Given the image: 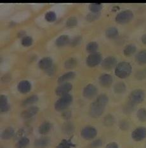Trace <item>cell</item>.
Masks as SVG:
<instances>
[{
	"label": "cell",
	"mask_w": 146,
	"mask_h": 148,
	"mask_svg": "<svg viewBox=\"0 0 146 148\" xmlns=\"http://www.w3.org/2000/svg\"><path fill=\"white\" fill-rule=\"evenodd\" d=\"M145 94L144 90L137 89L132 91L129 96V101L134 104H141L144 101Z\"/></svg>",
	"instance_id": "cell-5"
},
{
	"label": "cell",
	"mask_w": 146,
	"mask_h": 148,
	"mask_svg": "<svg viewBox=\"0 0 146 148\" xmlns=\"http://www.w3.org/2000/svg\"><path fill=\"white\" fill-rule=\"evenodd\" d=\"M135 104H133V103L129 101L128 102L126 103V105L123 107V112H124L125 114H130L135 109Z\"/></svg>",
	"instance_id": "cell-32"
},
{
	"label": "cell",
	"mask_w": 146,
	"mask_h": 148,
	"mask_svg": "<svg viewBox=\"0 0 146 148\" xmlns=\"http://www.w3.org/2000/svg\"><path fill=\"white\" fill-rule=\"evenodd\" d=\"M117 65V60L114 57L109 56L102 60V66L104 69L110 71Z\"/></svg>",
	"instance_id": "cell-11"
},
{
	"label": "cell",
	"mask_w": 146,
	"mask_h": 148,
	"mask_svg": "<svg viewBox=\"0 0 146 148\" xmlns=\"http://www.w3.org/2000/svg\"><path fill=\"white\" fill-rule=\"evenodd\" d=\"M17 88L18 90L22 94H26L31 90V84L27 80H22L21 82H19Z\"/></svg>",
	"instance_id": "cell-15"
},
{
	"label": "cell",
	"mask_w": 146,
	"mask_h": 148,
	"mask_svg": "<svg viewBox=\"0 0 146 148\" xmlns=\"http://www.w3.org/2000/svg\"><path fill=\"white\" fill-rule=\"evenodd\" d=\"M10 104L8 102V98L5 95H0V110L1 112H5L9 111Z\"/></svg>",
	"instance_id": "cell-17"
},
{
	"label": "cell",
	"mask_w": 146,
	"mask_h": 148,
	"mask_svg": "<svg viewBox=\"0 0 146 148\" xmlns=\"http://www.w3.org/2000/svg\"><path fill=\"white\" fill-rule=\"evenodd\" d=\"M76 76V73L73 71H69L60 76L58 78V82L60 83H66L67 81L73 79Z\"/></svg>",
	"instance_id": "cell-19"
},
{
	"label": "cell",
	"mask_w": 146,
	"mask_h": 148,
	"mask_svg": "<svg viewBox=\"0 0 146 148\" xmlns=\"http://www.w3.org/2000/svg\"><path fill=\"white\" fill-rule=\"evenodd\" d=\"M70 41L71 40L69 36H67V35H62V36L57 38L56 44L58 47H63L70 43Z\"/></svg>",
	"instance_id": "cell-21"
},
{
	"label": "cell",
	"mask_w": 146,
	"mask_h": 148,
	"mask_svg": "<svg viewBox=\"0 0 146 148\" xmlns=\"http://www.w3.org/2000/svg\"><path fill=\"white\" fill-rule=\"evenodd\" d=\"M99 83L103 87H109L113 82L112 76L109 74H104L99 77Z\"/></svg>",
	"instance_id": "cell-13"
},
{
	"label": "cell",
	"mask_w": 146,
	"mask_h": 148,
	"mask_svg": "<svg viewBox=\"0 0 146 148\" xmlns=\"http://www.w3.org/2000/svg\"><path fill=\"white\" fill-rule=\"evenodd\" d=\"M39 108L36 106H30L21 112V117L24 119H29L38 113Z\"/></svg>",
	"instance_id": "cell-12"
},
{
	"label": "cell",
	"mask_w": 146,
	"mask_h": 148,
	"mask_svg": "<svg viewBox=\"0 0 146 148\" xmlns=\"http://www.w3.org/2000/svg\"><path fill=\"white\" fill-rule=\"evenodd\" d=\"M100 14L99 13H90V14H88L86 17V20L89 22H92L98 19L100 17Z\"/></svg>",
	"instance_id": "cell-38"
},
{
	"label": "cell",
	"mask_w": 146,
	"mask_h": 148,
	"mask_svg": "<svg viewBox=\"0 0 146 148\" xmlns=\"http://www.w3.org/2000/svg\"><path fill=\"white\" fill-rule=\"evenodd\" d=\"M74 146V144L71 143V140H63L59 144H58L57 148H71V147Z\"/></svg>",
	"instance_id": "cell-34"
},
{
	"label": "cell",
	"mask_w": 146,
	"mask_h": 148,
	"mask_svg": "<svg viewBox=\"0 0 146 148\" xmlns=\"http://www.w3.org/2000/svg\"><path fill=\"white\" fill-rule=\"evenodd\" d=\"M102 56L99 52H95L93 53H90L86 58V62L88 66L93 67L97 66L102 62Z\"/></svg>",
	"instance_id": "cell-6"
},
{
	"label": "cell",
	"mask_w": 146,
	"mask_h": 148,
	"mask_svg": "<svg viewBox=\"0 0 146 148\" xmlns=\"http://www.w3.org/2000/svg\"><path fill=\"white\" fill-rule=\"evenodd\" d=\"M25 36V32L24 31H21V32H19V37H25L24 36Z\"/></svg>",
	"instance_id": "cell-46"
},
{
	"label": "cell",
	"mask_w": 146,
	"mask_h": 148,
	"mask_svg": "<svg viewBox=\"0 0 146 148\" xmlns=\"http://www.w3.org/2000/svg\"><path fill=\"white\" fill-rule=\"evenodd\" d=\"M134 18V13L130 10H126L119 12L116 17V21L120 24H127Z\"/></svg>",
	"instance_id": "cell-4"
},
{
	"label": "cell",
	"mask_w": 146,
	"mask_h": 148,
	"mask_svg": "<svg viewBox=\"0 0 146 148\" xmlns=\"http://www.w3.org/2000/svg\"><path fill=\"white\" fill-rule=\"evenodd\" d=\"M77 64V60L74 58H70L64 63V67L67 69H71L75 67Z\"/></svg>",
	"instance_id": "cell-29"
},
{
	"label": "cell",
	"mask_w": 146,
	"mask_h": 148,
	"mask_svg": "<svg viewBox=\"0 0 146 148\" xmlns=\"http://www.w3.org/2000/svg\"><path fill=\"white\" fill-rule=\"evenodd\" d=\"M136 50H137V47L134 44H129L125 47L123 50V53L126 57H130L135 53Z\"/></svg>",
	"instance_id": "cell-22"
},
{
	"label": "cell",
	"mask_w": 146,
	"mask_h": 148,
	"mask_svg": "<svg viewBox=\"0 0 146 148\" xmlns=\"http://www.w3.org/2000/svg\"><path fill=\"white\" fill-rule=\"evenodd\" d=\"M38 65L41 69L47 71L53 66V60L49 57H43L39 61Z\"/></svg>",
	"instance_id": "cell-14"
},
{
	"label": "cell",
	"mask_w": 146,
	"mask_h": 148,
	"mask_svg": "<svg viewBox=\"0 0 146 148\" xmlns=\"http://www.w3.org/2000/svg\"><path fill=\"white\" fill-rule=\"evenodd\" d=\"M132 137L136 142H140L146 138V128L144 127H139L132 132Z\"/></svg>",
	"instance_id": "cell-8"
},
{
	"label": "cell",
	"mask_w": 146,
	"mask_h": 148,
	"mask_svg": "<svg viewBox=\"0 0 146 148\" xmlns=\"http://www.w3.org/2000/svg\"><path fill=\"white\" fill-rule=\"evenodd\" d=\"M73 125L71 124V123H67L65 124V125L64 126V132H66V133L69 134L71 133V132H73L74 128H73Z\"/></svg>",
	"instance_id": "cell-41"
},
{
	"label": "cell",
	"mask_w": 146,
	"mask_h": 148,
	"mask_svg": "<svg viewBox=\"0 0 146 148\" xmlns=\"http://www.w3.org/2000/svg\"><path fill=\"white\" fill-rule=\"evenodd\" d=\"M119 32L118 29L114 27H111L107 29L106 31V35L109 38H114L118 36Z\"/></svg>",
	"instance_id": "cell-26"
},
{
	"label": "cell",
	"mask_w": 146,
	"mask_h": 148,
	"mask_svg": "<svg viewBox=\"0 0 146 148\" xmlns=\"http://www.w3.org/2000/svg\"><path fill=\"white\" fill-rule=\"evenodd\" d=\"M51 124L48 121H45L39 127L38 132L41 135H46L50 131L51 128Z\"/></svg>",
	"instance_id": "cell-20"
},
{
	"label": "cell",
	"mask_w": 146,
	"mask_h": 148,
	"mask_svg": "<svg viewBox=\"0 0 146 148\" xmlns=\"http://www.w3.org/2000/svg\"><path fill=\"white\" fill-rule=\"evenodd\" d=\"M132 67L131 64L127 62H121L116 65L114 73L117 77L124 79L131 75Z\"/></svg>",
	"instance_id": "cell-2"
},
{
	"label": "cell",
	"mask_w": 146,
	"mask_h": 148,
	"mask_svg": "<svg viewBox=\"0 0 146 148\" xmlns=\"http://www.w3.org/2000/svg\"><path fill=\"white\" fill-rule=\"evenodd\" d=\"M97 135V130L92 126H86L81 132V136L84 139L90 140L95 138Z\"/></svg>",
	"instance_id": "cell-7"
},
{
	"label": "cell",
	"mask_w": 146,
	"mask_h": 148,
	"mask_svg": "<svg viewBox=\"0 0 146 148\" xmlns=\"http://www.w3.org/2000/svg\"><path fill=\"white\" fill-rule=\"evenodd\" d=\"M136 60L140 64H146V50L139 51L136 56Z\"/></svg>",
	"instance_id": "cell-25"
},
{
	"label": "cell",
	"mask_w": 146,
	"mask_h": 148,
	"mask_svg": "<svg viewBox=\"0 0 146 148\" xmlns=\"http://www.w3.org/2000/svg\"><path fill=\"white\" fill-rule=\"evenodd\" d=\"M102 146V141L101 139H96L92 141L90 144L91 148H99Z\"/></svg>",
	"instance_id": "cell-39"
},
{
	"label": "cell",
	"mask_w": 146,
	"mask_h": 148,
	"mask_svg": "<svg viewBox=\"0 0 146 148\" xmlns=\"http://www.w3.org/2000/svg\"><path fill=\"white\" fill-rule=\"evenodd\" d=\"M38 101V97L36 95H32L30 97H29L24 99L22 102V106L24 107H26L28 106H31L34 104Z\"/></svg>",
	"instance_id": "cell-23"
},
{
	"label": "cell",
	"mask_w": 146,
	"mask_h": 148,
	"mask_svg": "<svg viewBox=\"0 0 146 148\" xmlns=\"http://www.w3.org/2000/svg\"><path fill=\"white\" fill-rule=\"evenodd\" d=\"M32 42H33V40L31 36H25L24 38H22V45L24 47H29L31 46L32 44Z\"/></svg>",
	"instance_id": "cell-36"
},
{
	"label": "cell",
	"mask_w": 146,
	"mask_h": 148,
	"mask_svg": "<svg viewBox=\"0 0 146 148\" xmlns=\"http://www.w3.org/2000/svg\"><path fill=\"white\" fill-rule=\"evenodd\" d=\"M56 18L57 15L54 12H48L47 14H45V19H46L48 22H53L56 20Z\"/></svg>",
	"instance_id": "cell-35"
},
{
	"label": "cell",
	"mask_w": 146,
	"mask_h": 148,
	"mask_svg": "<svg viewBox=\"0 0 146 148\" xmlns=\"http://www.w3.org/2000/svg\"><path fill=\"white\" fill-rule=\"evenodd\" d=\"M137 116L138 120L141 122L146 121V109L141 108L139 109L137 112Z\"/></svg>",
	"instance_id": "cell-30"
},
{
	"label": "cell",
	"mask_w": 146,
	"mask_h": 148,
	"mask_svg": "<svg viewBox=\"0 0 146 148\" xmlns=\"http://www.w3.org/2000/svg\"><path fill=\"white\" fill-rule=\"evenodd\" d=\"M129 126L130 125L128 122L126 120H123L119 123V128L123 130H127L129 128Z\"/></svg>",
	"instance_id": "cell-40"
},
{
	"label": "cell",
	"mask_w": 146,
	"mask_h": 148,
	"mask_svg": "<svg viewBox=\"0 0 146 148\" xmlns=\"http://www.w3.org/2000/svg\"><path fill=\"white\" fill-rule=\"evenodd\" d=\"M115 119L111 114H108L104 119V123L107 127H110L114 123Z\"/></svg>",
	"instance_id": "cell-33"
},
{
	"label": "cell",
	"mask_w": 146,
	"mask_h": 148,
	"mask_svg": "<svg viewBox=\"0 0 146 148\" xmlns=\"http://www.w3.org/2000/svg\"><path fill=\"white\" fill-rule=\"evenodd\" d=\"M15 134V130L11 127L6 128L1 133V137L3 140H9L14 137Z\"/></svg>",
	"instance_id": "cell-18"
},
{
	"label": "cell",
	"mask_w": 146,
	"mask_h": 148,
	"mask_svg": "<svg viewBox=\"0 0 146 148\" xmlns=\"http://www.w3.org/2000/svg\"><path fill=\"white\" fill-rule=\"evenodd\" d=\"M105 148H119V146L116 143L111 142L107 144Z\"/></svg>",
	"instance_id": "cell-44"
},
{
	"label": "cell",
	"mask_w": 146,
	"mask_h": 148,
	"mask_svg": "<svg viewBox=\"0 0 146 148\" xmlns=\"http://www.w3.org/2000/svg\"><path fill=\"white\" fill-rule=\"evenodd\" d=\"M62 116L65 120H69L71 117V112L69 111H64L62 113Z\"/></svg>",
	"instance_id": "cell-43"
},
{
	"label": "cell",
	"mask_w": 146,
	"mask_h": 148,
	"mask_svg": "<svg viewBox=\"0 0 146 148\" xmlns=\"http://www.w3.org/2000/svg\"><path fill=\"white\" fill-rule=\"evenodd\" d=\"M77 24V20L76 17H71L68 18L66 21V25L69 27H73L76 26Z\"/></svg>",
	"instance_id": "cell-37"
},
{
	"label": "cell",
	"mask_w": 146,
	"mask_h": 148,
	"mask_svg": "<svg viewBox=\"0 0 146 148\" xmlns=\"http://www.w3.org/2000/svg\"><path fill=\"white\" fill-rule=\"evenodd\" d=\"M81 41H82V37L78 36H76L74 38L73 40H72V41H70V43L72 46H77L78 45L81 43Z\"/></svg>",
	"instance_id": "cell-42"
},
{
	"label": "cell",
	"mask_w": 146,
	"mask_h": 148,
	"mask_svg": "<svg viewBox=\"0 0 146 148\" xmlns=\"http://www.w3.org/2000/svg\"><path fill=\"white\" fill-rule=\"evenodd\" d=\"M99 49V45L95 41H91L87 44L86 49L88 52L90 53H93L97 52Z\"/></svg>",
	"instance_id": "cell-27"
},
{
	"label": "cell",
	"mask_w": 146,
	"mask_h": 148,
	"mask_svg": "<svg viewBox=\"0 0 146 148\" xmlns=\"http://www.w3.org/2000/svg\"><path fill=\"white\" fill-rule=\"evenodd\" d=\"M141 40H142V42L146 45V33L142 35V36L141 38Z\"/></svg>",
	"instance_id": "cell-45"
},
{
	"label": "cell",
	"mask_w": 146,
	"mask_h": 148,
	"mask_svg": "<svg viewBox=\"0 0 146 148\" xmlns=\"http://www.w3.org/2000/svg\"><path fill=\"white\" fill-rule=\"evenodd\" d=\"M50 140L47 137H41L34 141V146L35 148H46L49 145Z\"/></svg>",
	"instance_id": "cell-16"
},
{
	"label": "cell",
	"mask_w": 146,
	"mask_h": 148,
	"mask_svg": "<svg viewBox=\"0 0 146 148\" xmlns=\"http://www.w3.org/2000/svg\"><path fill=\"white\" fill-rule=\"evenodd\" d=\"M126 90L125 84L122 82L116 83L114 85V91L118 94H121L124 93Z\"/></svg>",
	"instance_id": "cell-24"
},
{
	"label": "cell",
	"mask_w": 146,
	"mask_h": 148,
	"mask_svg": "<svg viewBox=\"0 0 146 148\" xmlns=\"http://www.w3.org/2000/svg\"><path fill=\"white\" fill-rule=\"evenodd\" d=\"M73 88V85L71 83L66 82L61 84L57 86L56 89V94L62 97V96L68 94L69 92H70Z\"/></svg>",
	"instance_id": "cell-9"
},
{
	"label": "cell",
	"mask_w": 146,
	"mask_h": 148,
	"mask_svg": "<svg viewBox=\"0 0 146 148\" xmlns=\"http://www.w3.org/2000/svg\"><path fill=\"white\" fill-rule=\"evenodd\" d=\"M109 98L106 94H100L97 97L96 101L92 102L89 109V114L93 118H97L102 116L104 112Z\"/></svg>",
	"instance_id": "cell-1"
},
{
	"label": "cell",
	"mask_w": 146,
	"mask_h": 148,
	"mask_svg": "<svg viewBox=\"0 0 146 148\" xmlns=\"http://www.w3.org/2000/svg\"><path fill=\"white\" fill-rule=\"evenodd\" d=\"M30 140L26 137H22L20 139H19L17 143H16V147L17 148H25L29 144Z\"/></svg>",
	"instance_id": "cell-28"
},
{
	"label": "cell",
	"mask_w": 146,
	"mask_h": 148,
	"mask_svg": "<svg viewBox=\"0 0 146 148\" xmlns=\"http://www.w3.org/2000/svg\"><path fill=\"white\" fill-rule=\"evenodd\" d=\"M97 92H98V90L95 85L88 84L84 88L83 94L85 98L90 99L95 97L97 94Z\"/></svg>",
	"instance_id": "cell-10"
},
{
	"label": "cell",
	"mask_w": 146,
	"mask_h": 148,
	"mask_svg": "<svg viewBox=\"0 0 146 148\" xmlns=\"http://www.w3.org/2000/svg\"><path fill=\"white\" fill-rule=\"evenodd\" d=\"M73 101V96L70 94H66L62 96L55 103L54 107L57 111H64L69 107Z\"/></svg>",
	"instance_id": "cell-3"
},
{
	"label": "cell",
	"mask_w": 146,
	"mask_h": 148,
	"mask_svg": "<svg viewBox=\"0 0 146 148\" xmlns=\"http://www.w3.org/2000/svg\"><path fill=\"white\" fill-rule=\"evenodd\" d=\"M89 9L92 13H99L102 9V5L101 3H91Z\"/></svg>",
	"instance_id": "cell-31"
}]
</instances>
